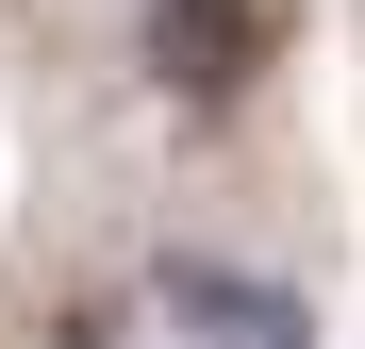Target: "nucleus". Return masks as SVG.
<instances>
[{
  "mask_svg": "<svg viewBox=\"0 0 365 349\" xmlns=\"http://www.w3.org/2000/svg\"><path fill=\"white\" fill-rule=\"evenodd\" d=\"M133 67L182 116H232V100L282 67V0H150V17H133Z\"/></svg>",
  "mask_w": 365,
  "mask_h": 349,
  "instance_id": "f257e3e1",
  "label": "nucleus"
},
{
  "mask_svg": "<svg viewBox=\"0 0 365 349\" xmlns=\"http://www.w3.org/2000/svg\"><path fill=\"white\" fill-rule=\"evenodd\" d=\"M150 316L182 349H316V300L266 283V266H232V250H166L150 266Z\"/></svg>",
  "mask_w": 365,
  "mask_h": 349,
  "instance_id": "f03ea898",
  "label": "nucleus"
}]
</instances>
